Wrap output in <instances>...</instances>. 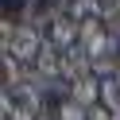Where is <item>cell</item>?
Here are the masks:
<instances>
[{"mask_svg":"<svg viewBox=\"0 0 120 120\" xmlns=\"http://www.w3.org/2000/svg\"><path fill=\"white\" fill-rule=\"evenodd\" d=\"M0 109H4V120H39L43 116V89H35L31 81L4 85Z\"/></svg>","mask_w":120,"mask_h":120,"instance_id":"6da1fadb","label":"cell"},{"mask_svg":"<svg viewBox=\"0 0 120 120\" xmlns=\"http://www.w3.org/2000/svg\"><path fill=\"white\" fill-rule=\"evenodd\" d=\"M43 47H47V39H43V31H35L31 23H19V27H16V35L4 43V50H8L12 58H19L23 66H31L35 58L43 54Z\"/></svg>","mask_w":120,"mask_h":120,"instance_id":"7a4b0ae2","label":"cell"},{"mask_svg":"<svg viewBox=\"0 0 120 120\" xmlns=\"http://www.w3.org/2000/svg\"><path fill=\"white\" fill-rule=\"evenodd\" d=\"M89 74H93V58H89L81 47H70V50H62V81H66V89H70L74 81L89 78Z\"/></svg>","mask_w":120,"mask_h":120,"instance_id":"3957f363","label":"cell"},{"mask_svg":"<svg viewBox=\"0 0 120 120\" xmlns=\"http://www.w3.org/2000/svg\"><path fill=\"white\" fill-rule=\"evenodd\" d=\"M66 97H74V101L85 105V109H97V105H101V78H97V74H89V78L74 81V85L66 89Z\"/></svg>","mask_w":120,"mask_h":120,"instance_id":"277c9868","label":"cell"},{"mask_svg":"<svg viewBox=\"0 0 120 120\" xmlns=\"http://www.w3.org/2000/svg\"><path fill=\"white\" fill-rule=\"evenodd\" d=\"M54 120H89V109L85 105H78L74 97H62L54 109Z\"/></svg>","mask_w":120,"mask_h":120,"instance_id":"5b68a950","label":"cell"},{"mask_svg":"<svg viewBox=\"0 0 120 120\" xmlns=\"http://www.w3.org/2000/svg\"><path fill=\"white\" fill-rule=\"evenodd\" d=\"M101 105L109 112H120V78H105L101 81Z\"/></svg>","mask_w":120,"mask_h":120,"instance_id":"8992f818","label":"cell"},{"mask_svg":"<svg viewBox=\"0 0 120 120\" xmlns=\"http://www.w3.org/2000/svg\"><path fill=\"white\" fill-rule=\"evenodd\" d=\"M0 66H4V85H16V81H27V74H23V62H19V58H12L8 50L0 54Z\"/></svg>","mask_w":120,"mask_h":120,"instance_id":"52a82bcc","label":"cell"},{"mask_svg":"<svg viewBox=\"0 0 120 120\" xmlns=\"http://www.w3.org/2000/svg\"><path fill=\"white\" fill-rule=\"evenodd\" d=\"M89 120H112V112L105 105H97V109H89Z\"/></svg>","mask_w":120,"mask_h":120,"instance_id":"ba28073f","label":"cell"},{"mask_svg":"<svg viewBox=\"0 0 120 120\" xmlns=\"http://www.w3.org/2000/svg\"><path fill=\"white\" fill-rule=\"evenodd\" d=\"M112 39H116V47H120V23H112Z\"/></svg>","mask_w":120,"mask_h":120,"instance_id":"9c48e42d","label":"cell"},{"mask_svg":"<svg viewBox=\"0 0 120 120\" xmlns=\"http://www.w3.org/2000/svg\"><path fill=\"white\" fill-rule=\"evenodd\" d=\"M39 120H54V116H50V112H43V116H39Z\"/></svg>","mask_w":120,"mask_h":120,"instance_id":"30bf717a","label":"cell"},{"mask_svg":"<svg viewBox=\"0 0 120 120\" xmlns=\"http://www.w3.org/2000/svg\"><path fill=\"white\" fill-rule=\"evenodd\" d=\"M112 120H120V112H112Z\"/></svg>","mask_w":120,"mask_h":120,"instance_id":"8fae6325","label":"cell"},{"mask_svg":"<svg viewBox=\"0 0 120 120\" xmlns=\"http://www.w3.org/2000/svg\"><path fill=\"white\" fill-rule=\"evenodd\" d=\"M116 78H120V66H116Z\"/></svg>","mask_w":120,"mask_h":120,"instance_id":"7c38bea8","label":"cell"}]
</instances>
